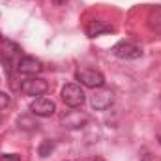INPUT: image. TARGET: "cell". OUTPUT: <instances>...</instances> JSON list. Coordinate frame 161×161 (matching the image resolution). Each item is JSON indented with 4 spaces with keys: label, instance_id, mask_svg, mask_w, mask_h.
<instances>
[{
    "label": "cell",
    "instance_id": "4fadbf2b",
    "mask_svg": "<svg viewBox=\"0 0 161 161\" xmlns=\"http://www.w3.org/2000/svg\"><path fill=\"white\" fill-rule=\"evenodd\" d=\"M19 127L32 131V129H38V122H34L32 118H28V116H21L19 118Z\"/></svg>",
    "mask_w": 161,
    "mask_h": 161
},
{
    "label": "cell",
    "instance_id": "5b68a950",
    "mask_svg": "<svg viewBox=\"0 0 161 161\" xmlns=\"http://www.w3.org/2000/svg\"><path fill=\"white\" fill-rule=\"evenodd\" d=\"M113 103H114V94H113L111 90H107V88H97V90L94 92V96L90 97V105H92V109H96V111H105V109H109Z\"/></svg>",
    "mask_w": 161,
    "mask_h": 161
},
{
    "label": "cell",
    "instance_id": "9c48e42d",
    "mask_svg": "<svg viewBox=\"0 0 161 161\" xmlns=\"http://www.w3.org/2000/svg\"><path fill=\"white\" fill-rule=\"evenodd\" d=\"M86 122H88V116L84 113H79V111H69L68 114L62 116V124L69 129H79Z\"/></svg>",
    "mask_w": 161,
    "mask_h": 161
},
{
    "label": "cell",
    "instance_id": "8fae6325",
    "mask_svg": "<svg viewBox=\"0 0 161 161\" xmlns=\"http://www.w3.org/2000/svg\"><path fill=\"white\" fill-rule=\"evenodd\" d=\"M148 25H150V28H152L156 34L161 36V6H158V8L152 9V13H150V17H148Z\"/></svg>",
    "mask_w": 161,
    "mask_h": 161
},
{
    "label": "cell",
    "instance_id": "277c9868",
    "mask_svg": "<svg viewBox=\"0 0 161 161\" xmlns=\"http://www.w3.org/2000/svg\"><path fill=\"white\" fill-rule=\"evenodd\" d=\"M62 101L68 105V107H80L84 103V92L79 84L71 82V84H66L62 88Z\"/></svg>",
    "mask_w": 161,
    "mask_h": 161
},
{
    "label": "cell",
    "instance_id": "2e32d148",
    "mask_svg": "<svg viewBox=\"0 0 161 161\" xmlns=\"http://www.w3.org/2000/svg\"><path fill=\"white\" fill-rule=\"evenodd\" d=\"M53 2H54V4H56V6H64V4H66V2H68V0H53Z\"/></svg>",
    "mask_w": 161,
    "mask_h": 161
},
{
    "label": "cell",
    "instance_id": "9a60e30c",
    "mask_svg": "<svg viewBox=\"0 0 161 161\" xmlns=\"http://www.w3.org/2000/svg\"><path fill=\"white\" fill-rule=\"evenodd\" d=\"M0 161H21V156H17V154H4V156H0Z\"/></svg>",
    "mask_w": 161,
    "mask_h": 161
},
{
    "label": "cell",
    "instance_id": "ac0fdd59",
    "mask_svg": "<svg viewBox=\"0 0 161 161\" xmlns=\"http://www.w3.org/2000/svg\"><path fill=\"white\" fill-rule=\"evenodd\" d=\"M159 144H161V137H159Z\"/></svg>",
    "mask_w": 161,
    "mask_h": 161
},
{
    "label": "cell",
    "instance_id": "30bf717a",
    "mask_svg": "<svg viewBox=\"0 0 161 161\" xmlns=\"http://www.w3.org/2000/svg\"><path fill=\"white\" fill-rule=\"evenodd\" d=\"M107 32H114V28L111 25H107L105 21H99V19H94L86 25V34L90 38H96V36H101V34H107Z\"/></svg>",
    "mask_w": 161,
    "mask_h": 161
},
{
    "label": "cell",
    "instance_id": "5bb4252c",
    "mask_svg": "<svg viewBox=\"0 0 161 161\" xmlns=\"http://www.w3.org/2000/svg\"><path fill=\"white\" fill-rule=\"evenodd\" d=\"M8 105H9V96H8L6 92H0V111L6 109Z\"/></svg>",
    "mask_w": 161,
    "mask_h": 161
},
{
    "label": "cell",
    "instance_id": "52a82bcc",
    "mask_svg": "<svg viewBox=\"0 0 161 161\" xmlns=\"http://www.w3.org/2000/svg\"><path fill=\"white\" fill-rule=\"evenodd\" d=\"M56 111V105L53 99H47V97H38L30 103V113L36 114V116H41V118H47L51 114H54Z\"/></svg>",
    "mask_w": 161,
    "mask_h": 161
},
{
    "label": "cell",
    "instance_id": "3957f363",
    "mask_svg": "<svg viewBox=\"0 0 161 161\" xmlns=\"http://www.w3.org/2000/svg\"><path fill=\"white\" fill-rule=\"evenodd\" d=\"M113 54L120 60H137L142 56V49L135 43H129V41H120L113 47Z\"/></svg>",
    "mask_w": 161,
    "mask_h": 161
},
{
    "label": "cell",
    "instance_id": "8992f818",
    "mask_svg": "<svg viewBox=\"0 0 161 161\" xmlns=\"http://www.w3.org/2000/svg\"><path fill=\"white\" fill-rule=\"evenodd\" d=\"M47 90H49V82L40 77H30V79L23 80V84H21V92L26 96H34V97L43 96Z\"/></svg>",
    "mask_w": 161,
    "mask_h": 161
},
{
    "label": "cell",
    "instance_id": "6da1fadb",
    "mask_svg": "<svg viewBox=\"0 0 161 161\" xmlns=\"http://www.w3.org/2000/svg\"><path fill=\"white\" fill-rule=\"evenodd\" d=\"M21 58H23V56H21V49H19L15 43L6 41V43L2 45V51H0V64H2L4 69H8V71L11 73L13 68L19 64Z\"/></svg>",
    "mask_w": 161,
    "mask_h": 161
},
{
    "label": "cell",
    "instance_id": "d6986e66",
    "mask_svg": "<svg viewBox=\"0 0 161 161\" xmlns=\"http://www.w3.org/2000/svg\"><path fill=\"white\" fill-rule=\"evenodd\" d=\"M0 41H2V38H0Z\"/></svg>",
    "mask_w": 161,
    "mask_h": 161
},
{
    "label": "cell",
    "instance_id": "7a4b0ae2",
    "mask_svg": "<svg viewBox=\"0 0 161 161\" xmlns=\"http://www.w3.org/2000/svg\"><path fill=\"white\" fill-rule=\"evenodd\" d=\"M75 77H77V80H80V84H84L88 88H103V84H105L103 73L97 69H90V68L77 69Z\"/></svg>",
    "mask_w": 161,
    "mask_h": 161
},
{
    "label": "cell",
    "instance_id": "7c38bea8",
    "mask_svg": "<svg viewBox=\"0 0 161 161\" xmlns=\"http://www.w3.org/2000/svg\"><path fill=\"white\" fill-rule=\"evenodd\" d=\"M53 150H54V142H53V141H43L40 144V150H38V152H40L41 158H47V156H51Z\"/></svg>",
    "mask_w": 161,
    "mask_h": 161
},
{
    "label": "cell",
    "instance_id": "ba28073f",
    "mask_svg": "<svg viewBox=\"0 0 161 161\" xmlns=\"http://www.w3.org/2000/svg\"><path fill=\"white\" fill-rule=\"evenodd\" d=\"M17 71L23 73V75H32V77H36L38 73L43 71V64H41L38 58H34V56H23V58L19 60V64H17Z\"/></svg>",
    "mask_w": 161,
    "mask_h": 161
},
{
    "label": "cell",
    "instance_id": "e0dca14e",
    "mask_svg": "<svg viewBox=\"0 0 161 161\" xmlns=\"http://www.w3.org/2000/svg\"><path fill=\"white\" fill-rule=\"evenodd\" d=\"M96 161H103V159H101V158H97V159H96Z\"/></svg>",
    "mask_w": 161,
    "mask_h": 161
}]
</instances>
